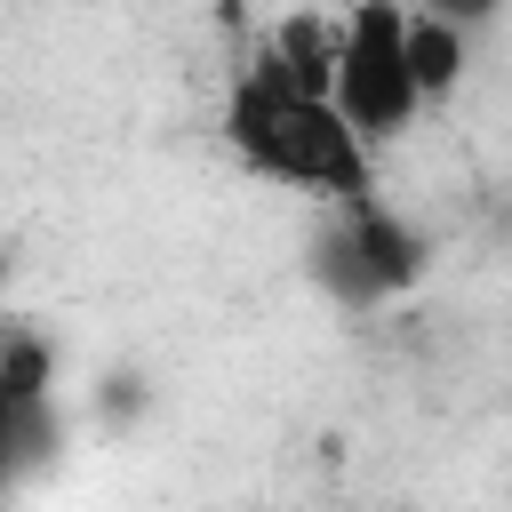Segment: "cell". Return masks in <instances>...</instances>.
I'll return each mask as SVG.
<instances>
[{
    "mask_svg": "<svg viewBox=\"0 0 512 512\" xmlns=\"http://www.w3.org/2000/svg\"><path fill=\"white\" fill-rule=\"evenodd\" d=\"M48 424H56L48 400H16L8 392V320H0V496L32 456H48Z\"/></svg>",
    "mask_w": 512,
    "mask_h": 512,
    "instance_id": "5",
    "label": "cell"
},
{
    "mask_svg": "<svg viewBox=\"0 0 512 512\" xmlns=\"http://www.w3.org/2000/svg\"><path fill=\"white\" fill-rule=\"evenodd\" d=\"M328 104L344 112V128L384 152L416 128L424 88L408 72V0H352L336 16V64H328Z\"/></svg>",
    "mask_w": 512,
    "mask_h": 512,
    "instance_id": "2",
    "label": "cell"
},
{
    "mask_svg": "<svg viewBox=\"0 0 512 512\" xmlns=\"http://www.w3.org/2000/svg\"><path fill=\"white\" fill-rule=\"evenodd\" d=\"M408 8H424V16H448L456 32H480V24H488L504 0H408Z\"/></svg>",
    "mask_w": 512,
    "mask_h": 512,
    "instance_id": "6",
    "label": "cell"
},
{
    "mask_svg": "<svg viewBox=\"0 0 512 512\" xmlns=\"http://www.w3.org/2000/svg\"><path fill=\"white\" fill-rule=\"evenodd\" d=\"M0 280H8V256H0Z\"/></svg>",
    "mask_w": 512,
    "mask_h": 512,
    "instance_id": "7",
    "label": "cell"
},
{
    "mask_svg": "<svg viewBox=\"0 0 512 512\" xmlns=\"http://www.w3.org/2000/svg\"><path fill=\"white\" fill-rule=\"evenodd\" d=\"M224 144L248 176H264L280 192H304L320 208H344V200L376 192V152L344 128V112L328 96L296 88L264 48L240 64V80L224 96Z\"/></svg>",
    "mask_w": 512,
    "mask_h": 512,
    "instance_id": "1",
    "label": "cell"
},
{
    "mask_svg": "<svg viewBox=\"0 0 512 512\" xmlns=\"http://www.w3.org/2000/svg\"><path fill=\"white\" fill-rule=\"evenodd\" d=\"M424 256H432L424 232H416L384 192H368V200L328 208L320 248H312V272H320V288H328L344 312H376V304H392V296L416 288Z\"/></svg>",
    "mask_w": 512,
    "mask_h": 512,
    "instance_id": "3",
    "label": "cell"
},
{
    "mask_svg": "<svg viewBox=\"0 0 512 512\" xmlns=\"http://www.w3.org/2000/svg\"><path fill=\"white\" fill-rule=\"evenodd\" d=\"M464 56H472V32H456L448 16H424V8H408V72H416L424 104H440V96L464 80Z\"/></svg>",
    "mask_w": 512,
    "mask_h": 512,
    "instance_id": "4",
    "label": "cell"
}]
</instances>
